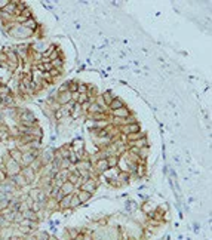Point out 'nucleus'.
<instances>
[{
    "label": "nucleus",
    "instance_id": "1",
    "mask_svg": "<svg viewBox=\"0 0 212 240\" xmlns=\"http://www.w3.org/2000/svg\"><path fill=\"white\" fill-rule=\"evenodd\" d=\"M89 197H90V193H88V191H85V193L80 194V200H88Z\"/></svg>",
    "mask_w": 212,
    "mask_h": 240
}]
</instances>
